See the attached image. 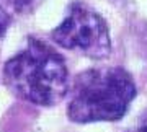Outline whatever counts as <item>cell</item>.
<instances>
[{
	"label": "cell",
	"mask_w": 147,
	"mask_h": 132,
	"mask_svg": "<svg viewBox=\"0 0 147 132\" xmlns=\"http://www.w3.org/2000/svg\"><path fill=\"white\" fill-rule=\"evenodd\" d=\"M69 91L67 116L79 124L118 121L137 95L131 74L123 67L85 70L74 78Z\"/></svg>",
	"instance_id": "2"
},
{
	"label": "cell",
	"mask_w": 147,
	"mask_h": 132,
	"mask_svg": "<svg viewBox=\"0 0 147 132\" xmlns=\"http://www.w3.org/2000/svg\"><path fill=\"white\" fill-rule=\"evenodd\" d=\"M51 39L69 51H79L92 59H106L111 52V38L106 21L84 2H74L67 16L51 31Z\"/></svg>",
	"instance_id": "3"
},
{
	"label": "cell",
	"mask_w": 147,
	"mask_h": 132,
	"mask_svg": "<svg viewBox=\"0 0 147 132\" xmlns=\"http://www.w3.org/2000/svg\"><path fill=\"white\" fill-rule=\"evenodd\" d=\"M2 75L16 98L36 106L57 105L70 90L64 57L38 38H30L26 46L7 60Z\"/></svg>",
	"instance_id": "1"
},
{
	"label": "cell",
	"mask_w": 147,
	"mask_h": 132,
	"mask_svg": "<svg viewBox=\"0 0 147 132\" xmlns=\"http://www.w3.org/2000/svg\"><path fill=\"white\" fill-rule=\"evenodd\" d=\"M131 132H147V117H144L139 124H137Z\"/></svg>",
	"instance_id": "6"
},
{
	"label": "cell",
	"mask_w": 147,
	"mask_h": 132,
	"mask_svg": "<svg viewBox=\"0 0 147 132\" xmlns=\"http://www.w3.org/2000/svg\"><path fill=\"white\" fill-rule=\"evenodd\" d=\"M5 2L13 10L20 11V13H26V11L34 10L42 0H5Z\"/></svg>",
	"instance_id": "4"
},
{
	"label": "cell",
	"mask_w": 147,
	"mask_h": 132,
	"mask_svg": "<svg viewBox=\"0 0 147 132\" xmlns=\"http://www.w3.org/2000/svg\"><path fill=\"white\" fill-rule=\"evenodd\" d=\"M10 23H11V16L7 13V10L3 7H0V46H2V42L5 39V34L8 31Z\"/></svg>",
	"instance_id": "5"
}]
</instances>
